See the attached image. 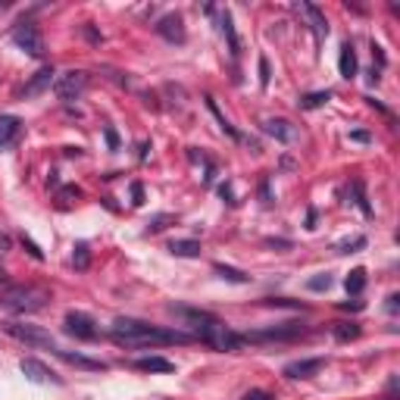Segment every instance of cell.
Wrapping results in <instances>:
<instances>
[{"instance_id":"6da1fadb","label":"cell","mask_w":400,"mask_h":400,"mask_svg":"<svg viewBox=\"0 0 400 400\" xmlns=\"http://www.w3.org/2000/svg\"><path fill=\"white\" fill-rule=\"evenodd\" d=\"M110 338L119 347H166V344H191L194 334L178 332V329H163V325H150L144 319L119 316L110 325Z\"/></svg>"},{"instance_id":"7a4b0ae2","label":"cell","mask_w":400,"mask_h":400,"mask_svg":"<svg viewBox=\"0 0 400 400\" xmlns=\"http://www.w3.org/2000/svg\"><path fill=\"white\" fill-rule=\"evenodd\" d=\"M169 313H176V316L188 319V322H191V329H194V338L203 341L207 347H213V351H222V353L241 351L244 334L231 332L229 325L222 322V319L213 316V313H207V310H188V307H169Z\"/></svg>"},{"instance_id":"3957f363","label":"cell","mask_w":400,"mask_h":400,"mask_svg":"<svg viewBox=\"0 0 400 400\" xmlns=\"http://www.w3.org/2000/svg\"><path fill=\"white\" fill-rule=\"evenodd\" d=\"M47 301H50V291L38 288V285H13V288L0 291V307L10 313H19V316L44 310Z\"/></svg>"},{"instance_id":"277c9868","label":"cell","mask_w":400,"mask_h":400,"mask_svg":"<svg viewBox=\"0 0 400 400\" xmlns=\"http://www.w3.org/2000/svg\"><path fill=\"white\" fill-rule=\"evenodd\" d=\"M88 72L82 69H69L63 75L54 78V94L63 100V104H72V100H82V94L88 91Z\"/></svg>"},{"instance_id":"5b68a950","label":"cell","mask_w":400,"mask_h":400,"mask_svg":"<svg viewBox=\"0 0 400 400\" xmlns=\"http://www.w3.org/2000/svg\"><path fill=\"white\" fill-rule=\"evenodd\" d=\"M4 332L10 334V338L23 341L28 347H47L50 353L56 351L54 338H50V332H44L41 325H28V322H4Z\"/></svg>"},{"instance_id":"8992f818","label":"cell","mask_w":400,"mask_h":400,"mask_svg":"<svg viewBox=\"0 0 400 400\" xmlns=\"http://www.w3.org/2000/svg\"><path fill=\"white\" fill-rule=\"evenodd\" d=\"M63 332L75 341H97V334H100L97 322L82 310H69L66 316H63Z\"/></svg>"},{"instance_id":"52a82bcc","label":"cell","mask_w":400,"mask_h":400,"mask_svg":"<svg viewBox=\"0 0 400 400\" xmlns=\"http://www.w3.org/2000/svg\"><path fill=\"white\" fill-rule=\"evenodd\" d=\"M10 38H13V44L23 50V54L35 56V60L44 56V38H41V32H38V25H35V23H19L16 28H13Z\"/></svg>"},{"instance_id":"ba28073f","label":"cell","mask_w":400,"mask_h":400,"mask_svg":"<svg viewBox=\"0 0 400 400\" xmlns=\"http://www.w3.org/2000/svg\"><path fill=\"white\" fill-rule=\"evenodd\" d=\"M23 132H25V126H23V119L19 116H0V150H13L19 141H23Z\"/></svg>"},{"instance_id":"9c48e42d","label":"cell","mask_w":400,"mask_h":400,"mask_svg":"<svg viewBox=\"0 0 400 400\" xmlns=\"http://www.w3.org/2000/svg\"><path fill=\"white\" fill-rule=\"evenodd\" d=\"M303 334V325L297 322H285V325H275V329H260V332H247L244 341H291Z\"/></svg>"},{"instance_id":"30bf717a","label":"cell","mask_w":400,"mask_h":400,"mask_svg":"<svg viewBox=\"0 0 400 400\" xmlns=\"http://www.w3.org/2000/svg\"><path fill=\"white\" fill-rule=\"evenodd\" d=\"M157 35H159V38H166L169 44H185V23H181L178 13H169V16L159 19Z\"/></svg>"},{"instance_id":"8fae6325","label":"cell","mask_w":400,"mask_h":400,"mask_svg":"<svg viewBox=\"0 0 400 400\" xmlns=\"http://www.w3.org/2000/svg\"><path fill=\"white\" fill-rule=\"evenodd\" d=\"M322 366H325V360L322 356H313V360H294V363H288L285 369H281V375L285 378H313V375H319L322 372Z\"/></svg>"},{"instance_id":"7c38bea8","label":"cell","mask_w":400,"mask_h":400,"mask_svg":"<svg viewBox=\"0 0 400 400\" xmlns=\"http://www.w3.org/2000/svg\"><path fill=\"white\" fill-rule=\"evenodd\" d=\"M19 369H23V375L28 378V382H38V384L54 382V384H60V378H56L54 372H50V369H47L41 360H35V356H25V360L19 363Z\"/></svg>"},{"instance_id":"4fadbf2b","label":"cell","mask_w":400,"mask_h":400,"mask_svg":"<svg viewBox=\"0 0 400 400\" xmlns=\"http://www.w3.org/2000/svg\"><path fill=\"white\" fill-rule=\"evenodd\" d=\"M301 10L307 13L310 28H313V35H316V44H322V41L329 38V19H325V13L319 10L316 4H301Z\"/></svg>"},{"instance_id":"5bb4252c","label":"cell","mask_w":400,"mask_h":400,"mask_svg":"<svg viewBox=\"0 0 400 400\" xmlns=\"http://www.w3.org/2000/svg\"><path fill=\"white\" fill-rule=\"evenodd\" d=\"M54 78H56V72L44 66L41 72H35V78L23 88V97H35V94H41V91H47V88H54Z\"/></svg>"},{"instance_id":"9a60e30c","label":"cell","mask_w":400,"mask_h":400,"mask_svg":"<svg viewBox=\"0 0 400 400\" xmlns=\"http://www.w3.org/2000/svg\"><path fill=\"white\" fill-rule=\"evenodd\" d=\"M356 50H353V44L351 41H344V44H341V54H338V72H341V78H347V82H351V78L356 75Z\"/></svg>"},{"instance_id":"2e32d148","label":"cell","mask_w":400,"mask_h":400,"mask_svg":"<svg viewBox=\"0 0 400 400\" xmlns=\"http://www.w3.org/2000/svg\"><path fill=\"white\" fill-rule=\"evenodd\" d=\"M263 135H269V138H275V141H281V144H291L294 141V128L288 126L285 119H263Z\"/></svg>"},{"instance_id":"e0dca14e","label":"cell","mask_w":400,"mask_h":400,"mask_svg":"<svg viewBox=\"0 0 400 400\" xmlns=\"http://www.w3.org/2000/svg\"><path fill=\"white\" fill-rule=\"evenodd\" d=\"M132 366L138 372H176V363L166 360V356H141V360H135Z\"/></svg>"},{"instance_id":"ac0fdd59","label":"cell","mask_w":400,"mask_h":400,"mask_svg":"<svg viewBox=\"0 0 400 400\" xmlns=\"http://www.w3.org/2000/svg\"><path fill=\"white\" fill-rule=\"evenodd\" d=\"M54 353L60 356L63 363H69V366H78V369H91V372H100V369H107L100 360H88V356H82V353H69V351H60V347H56Z\"/></svg>"},{"instance_id":"d6986e66","label":"cell","mask_w":400,"mask_h":400,"mask_svg":"<svg viewBox=\"0 0 400 400\" xmlns=\"http://www.w3.org/2000/svg\"><path fill=\"white\" fill-rule=\"evenodd\" d=\"M219 32L225 35V41H229L231 56H238V54H241V41H238V35H235V23H231V16H229V13H222V16H219Z\"/></svg>"},{"instance_id":"ffe728a7","label":"cell","mask_w":400,"mask_h":400,"mask_svg":"<svg viewBox=\"0 0 400 400\" xmlns=\"http://www.w3.org/2000/svg\"><path fill=\"white\" fill-rule=\"evenodd\" d=\"M360 322H338L332 329V334H334V341H338V344H347V341H356L360 338Z\"/></svg>"},{"instance_id":"44dd1931","label":"cell","mask_w":400,"mask_h":400,"mask_svg":"<svg viewBox=\"0 0 400 400\" xmlns=\"http://www.w3.org/2000/svg\"><path fill=\"white\" fill-rule=\"evenodd\" d=\"M207 107H210V113L216 116V122H219V128H222V132L229 135L231 141H241V132H238V128L231 126V122H229V119H225V116L219 113V107H216V100H213V97H207Z\"/></svg>"},{"instance_id":"7402d4cb","label":"cell","mask_w":400,"mask_h":400,"mask_svg":"<svg viewBox=\"0 0 400 400\" xmlns=\"http://www.w3.org/2000/svg\"><path fill=\"white\" fill-rule=\"evenodd\" d=\"M332 100V91H316V94H303L297 104H301V110H319V107H325Z\"/></svg>"},{"instance_id":"603a6c76","label":"cell","mask_w":400,"mask_h":400,"mask_svg":"<svg viewBox=\"0 0 400 400\" xmlns=\"http://www.w3.org/2000/svg\"><path fill=\"white\" fill-rule=\"evenodd\" d=\"M169 253L176 257H200V244L194 238H185V241H172L169 244Z\"/></svg>"},{"instance_id":"cb8c5ba5","label":"cell","mask_w":400,"mask_h":400,"mask_svg":"<svg viewBox=\"0 0 400 400\" xmlns=\"http://www.w3.org/2000/svg\"><path fill=\"white\" fill-rule=\"evenodd\" d=\"M213 269H216V275H219V279L235 281V285H247V281H250V275H244L241 269H231V266H225V263H216Z\"/></svg>"},{"instance_id":"d4e9b609","label":"cell","mask_w":400,"mask_h":400,"mask_svg":"<svg viewBox=\"0 0 400 400\" xmlns=\"http://www.w3.org/2000/svg\"><path fill=\"white\" fill-rule=\"evenodd\" d=\"M344 288H347V294H363V288H366V269H353L351 275L344 279Z\"/></svg>"},{"instance_id":"484cf974","label":"cell","mask_w":400,"mask_h":400,"mask_svg":"<svg viewBox=\"0 0 400 400\" xmlns=\"http://www.w3.org/2000/svg\"><path fill=\"white\" fill-rule=\"evenodd\" d=\"M72 266L82 269V272L91 266V247L85 244V241H78V244H75V250H72Z\"/></svg>"},{"instance_id":"4316f807","label":"cell","mask_w":400,"mask_h":400,"mask_svg":"<svg viewBox=\"0 0 400 400\" xmlns=\"http://www.w3.org/2000/svg\"><path fill=\"white\" fill-rule=\"evenodd\" d=\"M351 188H353V198H356V207H360V213L369 219V216H372V207H369V200H366V188H363V181H353Z\"/></svg>"},{"instance_id":"83f0119b","label":"cell","mask_w":400,"mask_h":400,"mask_svg":"<svg viewBox=\"0 0 400 400\" xmlns=\"http://www.w3.org/2000/svg\"><path fill=\"white\" fill-rule=\"evenodd\" d=\"M360 247H366V238H363V235H353V238H347V241H341L338 247H334V250H338V253H356Z\"/></svg>"},{"instance_id":"f1b7e54d","label":"cell","mask_w":400,"mask_h":400,"mask_svg":"<svg viewBox=\"0 0 400 400\" xmlns=\"http://www.w3.org/2000/svg\"><path fill=\"white\" fill-rule=\"evenodd\" d=\"M332 285H334V279H332L329 272H319L316 279H310V281H307V288H310V291H329Z\"/></svg>"},{"instance_id":"f546056e","label":"cell","mask_w":400,"mask_h":400,"mask_svg":"<svg viewBox=\"0 0 400 400\" xmlns=\"http://www.w3.org/2000/svg\"><path fill=\"white\" fill-rule=\"evenodd\" d=\"M166 222H172V216H169V213L154 216V222H147V231H163V229H166Z\"/></svg>"},{"instance_id":"4dcf8cb0","label":"cell","mask_w":400,"mask_h":400,"mask_svg":"<svg viewBox=\"0 0 400 400\" xmlns=\"http://www.w3.org/2000/svg\"><path fill=\"white\" fill-rule=\"evenodd\" d=\"M241 400H275V397H272V394H269V391H260V388H250V391H247V394H244Z\"/></svg>"},{"instance_id":"1f68e13d","label":"cell","mask_w":400,"mask_h":400,"mask_svg":"<svg viewBox=\"0 0 400 400\" xmlns=\"http://www.w3.org/2000/svg\"><path fill=\"white\" fill-rule=\"evenodd\" d=\"M132 203H135V207H141V203H144V185H141V181H135V185H132Z\"/></svg>"},{"instance_id":"d6a6232c","label":"cell","mask_w":400,"mask_h":400,"mask_svg":"<svg viewBox=\"0 0 400 400\" xmlns=\"http://www.w3.org/2000/svg\"><path fill=\"white\" fill-rule=\"evenodd\" d=\"M260 85H263V88L269 85V60L266 56H260Z\"/></svg>"},{"instance_id":"836d02e7","label":"cell","mask_w":400,"mask_h":400,"mask_svg":"<svg viewBox=\"0 0 400 400\" xmlns=\"http://www.w3.org/2000/svg\"><path fill=\"white\" fill-rule=\"evenodd\" d=\"M23 244L28 247V253H32V257H35V260H44V253H41V250H38V244H35V241H28V238H25V235H23Z\"/></svg>"},{"instance_id":"e575fe53","label":"cell","mask_w":400,"mask_h":400,"mask_svg":"<svg viewBox=\"0 0 400 400\" xmlns=\"http://www.w3.org/2000/svg\"><path fill=\"white\" fill-rule=\"evenodd\" d=\"M107 144H110L113 150L119 147V135H116V128H107Z\"/></svg>"},{"instance_id":"d590c367","label":"cell","mask_w":400,"mask_h":400,"mask_svg":"<svg viewBox=\"0 0 400 400\" xmlns=\"http://www.w3.org/2000/svg\"><path fill=\"white\" fill-rule=\"evenodd\" d=\"M219 194H222V198L231 203V207H235V203H238V200H235V194H231V188H229V185H219Z\"/></svg>"},{"instance_id":"8d00e7d4","label":"cell","mask_w":400,"mask_h":400,"mask_svg":"<svg viewBox=\"0 0 400 400\" xmlns=\"http://www.w3.org/2000/svg\"><path fill=\"white\" fill-rule=\"evenodd\" d=\"M60 194H63V198H82V188H72L69 185V188H63Z\"/></svg>"},{"instance_id":"74e56055","label":"cell","mask_w":400,"mask_h":400,"mask_svg":"<svg viewBox=\"0 0 400 400\" xmlns=\"http://www.w3.org/2000/svg\"><path fill=\"white\" fill-rule=\"evenodd\" d=\"M351 141H356V144H369V132H351Z\"/></svg>"},{"instance_id":"f35d334b","label":"cell","mask_w":400,"mask_h":400,"mask_svg":"<svg viewBox=\"0 0 400 400\" xmlns=\"http://www.w3.org/2000/svg\"><path fill=\"white\" fill-rule=\"evenodd\" d=\"M397 307H400V294H391L388 297V313H397Z\"/></svg>"},{"instance_id":"ab89813d","label":"cell","mask_w":400,"mask_h":400,"mask_svg":"<svg viewBox=\"0 0 400 400\" xmlns=\"http://www.w3.org/2000/svg\"><path fill=\"white\" fill-rule=\"evenodd\" d=\"M341 310H363V303H360V301H353V303H341Z\"/></svg>"}]
</instances>
